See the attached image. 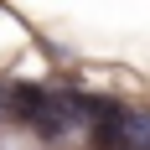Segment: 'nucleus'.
Segmentation results:
<instances>
[{"instance_id":"nucleus-1","label":"nucleus","mask_w":150,"mask_h":150,"mask_svg":"<svg viewBox=\"0 0 150 150\" xmlns=\"http://www.w3.org/2000/svg\"><path fill=\"white\" fill-rule=\"evenodd\" d=\"M88 129H93V150H135L140 145L135 124H129V109H119V104H109Z\"/></svg>"},{"instance_id":"nucleus-2","label":"nucleus","mask_w":150,"mask_h":150,"mask_svg":"<svg viewBox=\"0 0 150 150\" xmlns=\"http://www.w3.org/2000/svg\"><path fill=\"white\" fill-rule=\"evenodd\" d=\"M47 104V88H31V83H16V88H5V109H11L16 119H26L31 124V114Z\"/></svg>"},{"instance_id":"nucleus-3","label":"nucleus","mask_w":150,"mask_h":150,"mask_svg":"<svg viewBox=\"0 0 150 150\" xmlns=\"http://www.w3.org/2000/svg\"><path fill=\"white\" fill-rule=\"evenodd\" d=\"M129 124H135V140H140V145H150V114L129 109ZM140 145H135V150H140Z\"/></svg>"},{"instance_id":"nucleus-4","label":"nucleus","mask_w":150,"mask_h":150,"mask_svg":"<svg viewBox=\"0 0 150 150\" xmlns=\"http://www.w3.org/2000/svg\"><path fill=\"white\" fill-rule=\"evenodd\" d=\"M0 109H5V93H0Z\"/></svg>"}]
</instances>
